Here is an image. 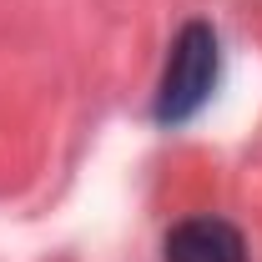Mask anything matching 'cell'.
Returning <instances> with one entry per match:
<instances>
[{
    "instance_id": "6da1fadb",
    "label": "cell",
    "mask_w": 262,
    "mask_h": 262,
    "mask_svg": "<svg viewBox=\"0 0 262 262\" xmlns=\"http://www.w3.org/2000/svg\"><path fill=\"white\" fill-rule=\"evenodd\" d=\"M217 31L212 26H182L177 40H171V56H166L162 86H157V121L162 126H177V121H192L196 111L207 106L212 86H217Z\"/></svg>"
},
{
    "instance_id": "7a4b0ae2",
    "label": "cell",
    "mask_w": 262,
    "mask_h": 262,
    "mask_svg": "<svg viewBox=\"0 0 262 262\" xmlns=\"http://www.w3.org/2000/svg\"><path fill=\"white\" fill-rule=\"evenodd\" d=\"M166 262H247V242L222 217H187L166 237Z\"/></svg>"
}]
</instances>
